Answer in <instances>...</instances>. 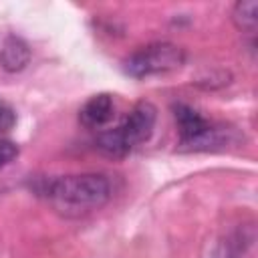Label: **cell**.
<instances>
[{"mask_svg":"<svg viewBox=\"0 0 258 258\" xmlns=\"http://www.w3.org/2000/svg\"><path fill=\"white\" fill-rule=\"evenodd\" d=\"M185 62V50L173 42H151L137 48L123 62V71L129 77L143 79L153 75H165L181 69Z\"/></svg>","mask_w":258,"mask_h":258,"instance_id":"3957f363","label":"cell"},{"mask_svg":"<svg viewBox=\"0 0 258 258\" xmlns=\"http://www.w3.org/2000/svg\"><path fill=\"white\" fill-rule=\"evenodd\" d=\"M155 121H157V109L149 103V101H141L137 103L127 115L125 119L121 121L117 129L123 145L131 151L133 147L145 143L151 133H153V127H155Z\"/></svg>","mask_w":258,"mask_h":258,"instance_id":"277c9868","label":"cell"},{"mask_svg":"<svg viewBox=\"0 0 258 258\" xmlns=\"http://www.w3.org/2000/svg\"><path fill=\"white\" fill-rule=\"evenodd\" d=\"M115 115V103L109 93L93 95L81 109H79V121L81 125L89 129H99L107 125Z\"/></svg>","mask_w":258,"mask_h":258,"instance_id":"5b68a950","label":"cell"},{"mask_svg":"<svg viewBox=\"0 0 258 258\" xmlns=\"http://www.w3.org/2000/svg\"><path fill=\"white\" fill-rule=\"evenodd\" d=\"M30 62V46L24 38L10 34L0 46V67L6 73H20Z\"/></svg>","mask_w":258,"mask_h":258,"instance_id":"8992f818","label":"cell"},{"mask_svg":"<svg viewBox=\"0 0 258 258\" xmlns=\"http://www.w3.org/2000/svg\"><path fill=\"white\" fill-rule=\"evenodd\" d=\"M64 218H81L111 200V183L101 173H77L48 179L40 191Z\"/></svg>","mask_w":258,"mask_h":258,"instance_id":"6da1fadb","label":"cell"},{"mask_svg":"<svg viewBox=\"0 0 258 258\" xmlns=\"http://www.w3.org/2000/svg\"><path fill=\"white\" fill-rule=\"evenodd\" d=\"M95 143H97V149H99L101 153H105L107 157L119 159V157H125V155L129 153V149L123 145V141H121L117 129L101 131V133L97 135V141H95Z\"/></svg>","mask_w":258,"mask_h":258,"instance_id":"ba28073f","label":"cell"},{"mask_svg":"<svg viewBox=\"0 0 258 258\" xmlns=\"http://www.w3.org/2000/svg\"><path fill=\"white\" fill-rule=\"evenodd\" d=\"M232 20L242 32H248V34L254 36L256 26H258V2L256 0L236 2L234 10H232Z\"/></svg>","mask_w":258,"mask_h":258,"instance_id":"52a82bcc","label":"cell"},{"mask_svg":"<svg viewBox=\"0 0 258 258\" xmlns=\"http://www.w3.org/2000/svg\"><path fill=\"white\" fill-rule=\"evenodd\" d=\"M16 155H18V145L8 139H0V169L6 167Z\"/></svg>","mask_w":258,"mask_h":258,"instance_id":"30bf717a","label":"cell"},{"mask_svg":"<svg viewBox=\"0 0 258 258\" xmlns=\"http://www.w3.org/2000/svg\"><path fill=\"white\" fill-rule=\"evenodd\" d=\"M173 117H175V123H177L181 149L208 151V149L224 147L228 143V135L232 133L226 127L212 125L194 107H189L185 103L173 105Z\"/></svg>","mask_w":258,"mask_h":258,"instance_id":"7a4b0ae2","label":"cell"},{"mask_svg":"<svg viewBox=\"0 0 258 258\" xmlns=\"http://www.w3.org/2000/svg\"><path fill=\"white\" fill-rule=\"evenodd\" d=\"M14 123H16V113H14V109H12L8 103L0 101V133L10 131V129L14 127Z\"/></svg>","mask_w":258,"mask_h":258,"instance_id":"9c48e42d","label":"cell"}]
</instances>
